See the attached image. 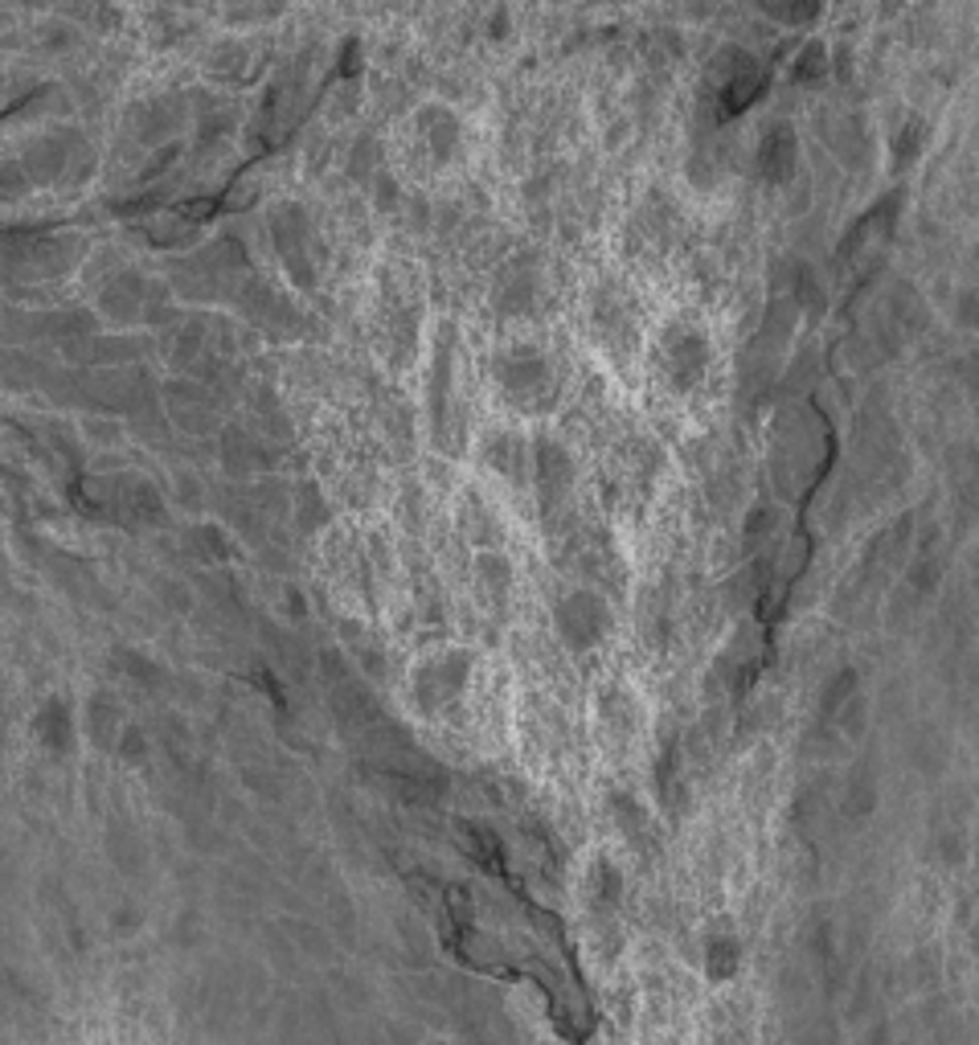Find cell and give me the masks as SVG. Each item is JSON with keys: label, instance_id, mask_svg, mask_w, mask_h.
Returning <instances> with one entry per match:
<instances>
[{"label": "cell", "instance_id": "obj_7", "mask_svg": "<svg viewBox=\"0 0 979 1045\" xmlns=\"http://www.w3.org/2000/svg\"><path fill=\"white\" fill-rule=\"evenodd\" d=\"M754 164H759V173L766 176V181H787L795 169V136L792 128H771L759 140V157H754Z\"/></svg>", "mask_w": 979, "mask_h": 1045}, {"label": "cell", "instance_id": "obj_3", "mask_svg": "<svg viewBox=\"0 0 979 1045\" xmlns=\"http://www.w3.org/2000/svg\"><path fill=\"white\" fill-rule=\"evenodd\" d=\"M582 918L594 956L615 959L623 947V923H627V870L611 853H594L582 870Z\"/></svg>", "mask_w": 979, "mask_h": 1045}, {"label": "cell", "instance_id": "obj_6", "mask_svg": "<svg viewBox=\"0 0 979 1045\" xmlns=\"http://www.w3.org/2000/svg\"><path fill=\"white\" fill-rule=\"evenodd\" d=\"M501 386H505V394L517 402V407H529V410H541L553 402V374H549V365L541 362V357H513V362H505V369H501Z\"/></svg>", "mask_w": 979, "mask_h": 1045}, {"label": "cell", "instance_id": "obj_12", "mask_svg": "<svg viewBox=\"0 0 979 1045\" xmlns=\"http://www.w3.org/2000/svg\"><path fill=\"white\" fill-rule=\"evenodd\" d=\"M9 190H17V176L13 173H0V193H9Z\"/></svg>", "mask_w": 979, "mask_h": 1045}, {"label": "cell", "instance_id": "obj_8", "mask_svg": "<svg viewBox=\"0 0 979 1045\" xmlns=\"http://www.w3.org/2000/svg\"><path fill=\"white\" fill-rule=\"evenodd\" d=\"M766 90V74H754V71H738L725 78V87H721V119H734L742 116L750 103H759V95Z\"/></svg>", "mask_w": 979, "mask_h": 1045}, {"label": "cell", "instance_id": "obj_9", "mask_svg": "<svg viewBox=\"0 0 979 1045\" xmlns=\"http://www.w3.org/2000/svg\"><path fill=\"white\" fill-rule=\"evenodd\" d=\"M33 734H37V742L50 746V751H66V746H71V713H66V705H62L58 697L45 701L42 710L33 713Z\"/></svg>", "mask_w": 979, "mask_h": 1045}, {"label": "cell", "instance_id": "obj_10", "mask_svg": "<svg viewBox=\"0 0 979 1045\" xmlns=\"http://www.w3.org/2000/svg\"><path fill=\"white\" fill-rule=\"evenodd\" d=\"M763 9L783 25H811L820 17L824 0H763Z\"/></svg>", "mask_w": 979, "mask_h": 1045}, {"label": "cell", "instance_id": "obj_5", "mask_svg": "<svg viewBox=\"0 0 979 1045\" xmlns=\"http://www.w3.org/2000/svg\"><path fill=\"white\" fill-rule=\"evenodd\" d=\"M611 627H615V615L606 607V599L591 586L570 591L558 607V632L570 648H591V644L611 636Z\"/></svg>", "mask_w": 979, "mask_h": 1045}, {"label": "cell", "instance_id": "obj_4", "mask_svg": "<svg viewBox=\"0 0 979 1045\" xmlns=\"http://www.w3.org/2000/svg\"><path fill=\"white\" fill-rule=\"evenodd\" d=\"M697 980L701 988H721V984H738V980H750V944L746 935L738 930L734 918L713 915L706 927L697 930Z\"/></svg>", "mask_w": 979, "mask_h": 1045}, {"label": "cell", "instance_id": "obj_11", "mask_svg": "<svg viewBox=\"0 0 979 1045\" xmlns=\"http://www.w3.org/2000/svg\"><path fill=\"white\" fill-rule=\"evenodd\" d=\"M824 74V50L820 45H807L804 50V58L795 62V83H811V78H820Z\"/></svg>", "mask_w": 979, "mask_h": 1045}, {"label": "cell", "instance_id": "obj_1", "mask_svg": "<svg viewBox=\"0 0 979 1045\" xmlns=\"http://www.w3.org/2000/svg\"><path fill=\"white\" fill-rule=\"evenodd\" d=\"M594 742L603 746L615 763H635V758L648 755L652 746V710L648 697L639 693V685L632 677H603L599 689H594Z\"/></svg>", "mask_w": 979, "mask_h": 1045}, {"label": "cell", "instance_id": "obj_2", "mask_svg": "<svg viewBox=\"0 0 979 1045\" xmlns=\"http://www.w3.org/2000/svg\"><path fill=\"white\" fill-rule=\"evenodd\" d=\"M475 689V653L447 644L418 656L410 668V701L427 722H451L472 701Z\"/></svg>", "mask_w": 979, "mask_h": 1045}]
</instances>
